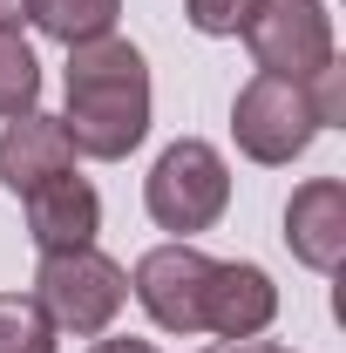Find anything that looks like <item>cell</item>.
I'll list each match as a JSON object with an SVG mask.
<instances>
[{
    "instance_id": "ac0fdd59",
    "label": "cell",
    "mask_w": 346,
    "mask_h": 353,
    "mask_svg": "<svg viewBox=\"0 0 346 353\" xmlns=\"http://www.w3.org/2000/svg\"><path fill=\"white\" fill-rule=\"evenodd\" d=\"M252 347H258V340H217L211 353H252Z\"/></svg>"
},
{
    "instance_id": "7c38bea8",
    "label": "cell",
    "mask_w": 346,
    "mask_h": 353,
    "mask_svg": "<svg viewBox=\"0 0 346 353\" xmlns=\"http://www.w3.org/2000/svg\"><path fill=\"white\" fill-rule=\"evenodd\" d=\"M41 102V61L21 41V28H0V123L28 116Z\"/></svg>"
},
{
    "instance_id": "9a60e30c",
    "label": "cell",
    "mask_w": 346,
    "mask_h": 353,
    "mask_svg": "<svg viewBox=\"0 0 346 353\" xmlns=\"http://www.w3.org/2000/svg\"><path fill=\"white\" fill-rule=\"evenodd\" d=\"M305 95H312L319 130H340V123H346V68H340V61H326L319 75H305Z\"/></svg>"
},
{
    "instance_id": "d6986e66",
    "label": "cell",
    "mask_w": 346,
    "mask_h": 353,
    "mask_svg": "<svg viewBox=\"0 0 346 353\" xmlns=\"http://www.w3.org/2000/svg\"><path fill=\"white\" fill-rule=\"evenodd\" d=\"M252 353H292V347H265V340H258V347H252Z\"/></svg>"
},
{
    "instance_id": "5b68a950",
    "label": "cell",
    "mask_w": 346,
    "mask_h": 353,
    "mask_svg": "<svg viewBox=\"0 0 346 353\" xmlns=\"http://www.w3.org/2000/svg\"><path fill=\"white\" fill-rule=\"evenodd\" d=\"M245 48H252L258 75L305 82L333 61V14L319 0H258V14L245 21Z\"/></svg>"
},
{
    "instance_id": "277c9868",
    "label": "cell",
    "mask_w": 346,
    "mask_h": 353,
    "mask_svg": "<svg viewBox=\"0 0 346 353\" xmlns=\"http://www.w3.org/2000/svg\"><path fill=\"white\" fill-rule=\"evenodd\" d=\"M231 136L252 163H292L305 157V143L319 136V116H312V95L305 82H285V75H252L231 102Z\"/></svg>"
},
{
    "instance_id": "6da1fadb",
    "label": "cell",
    "mask_w": 346,
    "mask_h": 353,
    "mask_svg": "<svg viewBox=\"0 0 346 353\" xmlns=\"http://www.w3.org/2000/svg\"><path fill=\"white\" fill-rule=\"evenodd\" d=\"M61 130L75 157L123 163L136 143L150 136V61L123 34H95L68 48V116Z\"/></svg>"
},
{
    "instance_id": "30bf717a",
    "label": "cell",
    "mask_w": 346,
    "mask_h": 353,
    "mask_svg": "<svg viewBox=\"0 0 346 353\" xmlns=\"http://www.w3.org/2000/svg\"><path fill=\"white\" fill-rule=\"evenodd\" d=\"M68 170H75V143L61 130V116L28 109V116H14L0 130V183L14 197H28V190H41L48 176H68Z\"/></svg>"
},
{
    "instance_id": "7a4b0ae2",
    "label": "cell",
    "mask_w": 346,
    "mask_h": 353,
    "mask_svg": "<svg viewBox=\"0 0 346 353\" xmlns=\"http://www.w3.org/2000/svg\"><path fill=\"white\" fill-rule=\"evenodd\" d=\"M143 204H150V218L176 231V238H190V231H211L224 218V204H231V163L217 157L204 136H183L170 143L163 157H156V170L143 176Z\"/></svg>"
},
{
    "instance_id": "8fae6325",
    "label": "cell",
    "mask_w": 346,
    "mask_h": 353,
    "mask_svg": "<svg viewBox=\"0 0 346 353\" xmlns=\"http://www.w3.org/2000/svg\"><path fill=\"white\" fill-rule=\"evenodd\" d=\"M116 14H123V0H28V21L41 28L48 41H61V48L95 41V34H116Z\"/></svg>"
},
{
    "instance_id": "52a82bcc",
    "label": "cell",
    "mask_w": 346,
    "mask_h": 353,
    "mask_svg": "<svg viewBox=\"0 0 346 353\" xmlns=\"http://www.w3.org/2000/svg\"><path fill=\"white\" fill-rule=\"evenodd\" d=\"M278 319V285L265 265H211V285H204V333L217 340H258L265 326Z\"/></svg>"
},
{
    "instance_id": "e0dca14e",
    "label": "cell",
    "mask_w": 346,
    "mask_h": 353,
    "mask_svg": "<svg viewBox=\"0 0 346 353\" xmlns=\"http://www.w3.org/2000/svg\"><path fill=\"white\" fill-rule=\"evenodd\" d=\"M21 14H28V0H0V28H14Z\"/></svg>"
},
{
    "instance_id": "8992f818",
    "label": "cell",
    "mask_w": 346,
    "mask_h": 353,
    "mask_svg": "<svg viewBox=\"0 0 346 353\" xmlns=\"http://www.w3.org/2000/svg\"><path fill=\"white\" fill-rule=\"evenodd\" d=\"M211 265L197 245H156L143 252L130 272V292L143 299V312L163 326V333H204V285H211Z\"/></svg>"
},
{
    "instance_id": "5bb4252c",
    "label": "cell",
    "mask_w": 346,
    "mask_h": 353,
    "mask_svg": "<svg viewBox=\"0 0 346 353\" xmlns=\"http://www.w3.org/2000/svg\"><path fill=\"white\" fill-rule=\"evenodd\" d=\"M197 34H245V21L258 14V0H183Z\"/></svg>"
},
{
    "instance_id": "9c48e42d",
    "label": "cell",
    "mask_w": 346,
    "mask_h": 353,
    "mask_svg": "<svg viewBox=\"0 0 346 353\" xmlns=\"http://www.w3.org/2000/svg\"><path fill=\"white\" fill-rule=\"evenodd\" d=\"M285 245L312 272H333L346 259V183L340 176H312V183L292 190V204H285Z\"/></svg>"
},
{
    "instance_id": "ba28073f",
    "label": "cell",
    "mask_w": 346,
    "mask_h": 353,
    "mask_svg": "<svg viewBox=\"0 0 346 353\" xmlns=\"http://www.w3.org/2000/svg\"><path fill=\"white\" fill-rule=\"evenodd\" d=\"M95 231H102V197H95V183L88 176H48L41 190H28V238H34V252H82L95 245Z\"/></svg>"
},
{
    "instance_id": "4fadbf2b",
    "label": "cell",
    "mask_w": 346,
    "mask_h": 353,
    "mask_svg": "<svg viewBox=\"0 0 346 353\" xmlns=\"http://www.w3.org/2000/svg\"><path fill=\"white\" fill-rule=\"evenodd\" d=\"M0 353H54V319L34 292H0Z\"/></svg>"
},
{
    "instance_id": "3957f363",
    "label": "cell",
    "mask_w": 346,
    "mask_h": 353,
    "mask_svg": "<svg viewBox=\"0 0 346 353\" xmlns=\"http://www.w3.org/2000/svg\"><path fill=\"white\" fill-rule=\"evenodd\" d=\"M34 299L54 319V333H109V319L130 299V272L102 259L95 245L82 252H48L34 272Z\"/></svg>"
},
{
    "instance_id": "2e32d148",
    "label": "cell",
    "mask_w": 346,
    "mask_h": 353,
    "mask_svg": "<svg viewBox=\"0 0 346 353\" xmlns=\"http://www.w3.org/2000/svg\"><path fill=\"white\" fill-rule=\"evenodd\" d=\"M88 353H156V340H136V333H102Z\"/></svg>"
}]
</instances>
